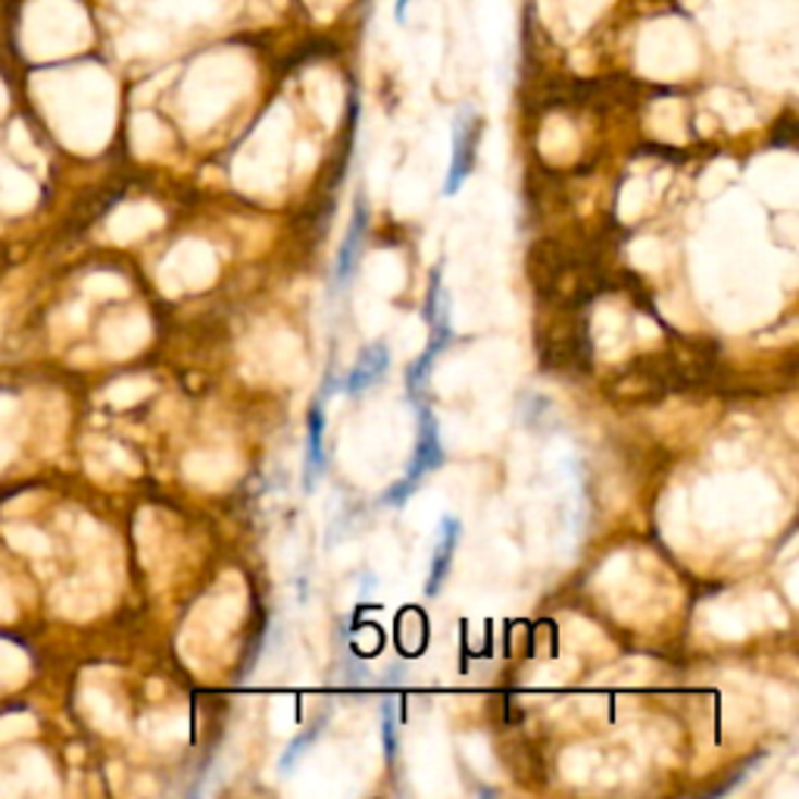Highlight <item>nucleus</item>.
I'll return each mask as SVG.
<instances>
[{
    "instance_id": "obj_1",
    "label": "nucleus",
    "mask_w": 799,
    "mask_h": 799,
    "mask_svg": "<svg viewBox=\"0 0 799 799\" xmlns=\"http://www.w3.org/2000/svg\"><path fill=\"white\" fill-rule=\"evenodd\" d=\"M444 463V447H441V434H438V422L434 416L419 406V441H416V453H413V463L406 469V478L397 481L388 494L381 496L384 506H403L409 496L419 491L422 478L428 471H434Z\"/></svg>"
},
{
    "instance_id": "obj_2",
    "label": "nucleus",
    "mask_w": 799,
    "mask_h": 799,
    "mask_svg": "<svg viewBox=\"0 0 799 799\" xmlns=\"http://www.w3.org/2000/svg\"><path fill=\"white\" fill-rule=\"evenodd\" d=\"M478 135H481L478 113H471L469 107L459 110L456 125H453V157H450V172L447 182H444V197L456 194V190L463 188V182L471 175V169H475V150H478Z\"/></svg>"
},
{
    "instance_id": "obj_3",
    "label": "nucleus",
    "mask_w": 799,
    "mask_h": 799,
    "mask_svg": "<svg viewBox=\"0 0 799 799\" xmlns=\"http://www.w3.org/2000/svg\"><path fill=\"white\" fill-rule=\"evenodd\" d=\"M388 366H391V353L384 344H372V347H366L362 356L356 359V366H353L347 376L341 378L337 384H331L325 388L322 394L329 397L331 391H344V394H359V391H366V388H372L378 378L388 372Z\"/></svg>"
},
{
    "instance_id": "obj_4",
    "label": "nucleus",
    "mask_w": 799,
    "mask_h": 799,
    "mask_svg": "<svg viewBox=\"0 0 799 799\" xmlns=\"http://www.w3.org/2000/svg\"><path fill=\"white\" fill-rule=\"evenodd\" d=\"M459 534H463L459 518L453 516L441 518L438 543H434V556H431V575H428V581H425V597H438L441 588H444V581H447L450 575V565H453V556H456Z\"/></svg>"
},
{
    "instance_id": "obj_5",
    "label": "nucleus",
    "mask_w": 799,
    "mask_h": 799,
    "mask_svg": "<svg viewBox=\"0 0 799 799\" xmlns=\"http://www.w3.org/2000/svg\"><path fill=\"white\" fill-rule=\"evenodd\" d=\"M366 229H369V207L359 197L356 200V210H353L351 229H347L344 244H341V254H337V284H347L353 279V269H356V259H359V244L366 237Z\"/></svg>"
},
{
    "instance_id": "obj_6",
    "label": "nucleus",
    "mask_w": 799,
    "mask_h": 799,
    "mask_svg": "<svg viewBox=\"0 0 799 799\" xmlns=\"http://www.w3.org/2000/svg\"><path fill=\"white\" fill-rule=\"evenodd\" d=\"M325 416H322V406L316 403L312 413H309V453H306V491L316 488V481L322 478V471L329 469V456H325Z\"/></svg>"
},
{
    "instance_id": "obj_7",
    "label": "nucleus",
    "mask_w": 799,
    "mask_h": 799,
    "mask_svg": "<svg viewBox=\"0 0 799 799\" xmlns=\"http://www.w3.org/2000/svg\"><path fill=\"white\" fill-rule=\"evenodd\" d=\"M322 728H325V718H319V722H316L312 728L304 730L300 737H294V740H291V747H287V752L282 755V762H279V769H282L284 775H287V772H291V769H294V765H297V762L304 759L306 750H309V747L316 743V737L322 734Z\"/></svg>"
},
{
    "instance_id": "obj_8",
    "label": "nucleus",
    "mask_w": 799,
    "mask_h": 799,
    "mask_svg": "<svg viewBox=\"0 0 799 799\" xmlns=\"http://www.w3.org/2000/svg\"><path fill=\"white\" fill-rule=\"evenodd\" d=\"M381 715H384V728H381L384 730V752L394 762V755H397V705H394V700L384 703Z\"/></svg>"
},
{
    "instance_id": "obj_9",
    "label": "nucleus",
    "mask_w": 799,
    "mask_h": 799,
    "mask_svg": "<svg viewBox=\"0 0 799 799\" xmlns=\"http://www.w3.org/2000/svg\"><path fill=\"white\" fill-rule=\"evenodd\" d=\"M406 7L409 0H397V23H406Z\"/></svg>"
}]
</instances>
